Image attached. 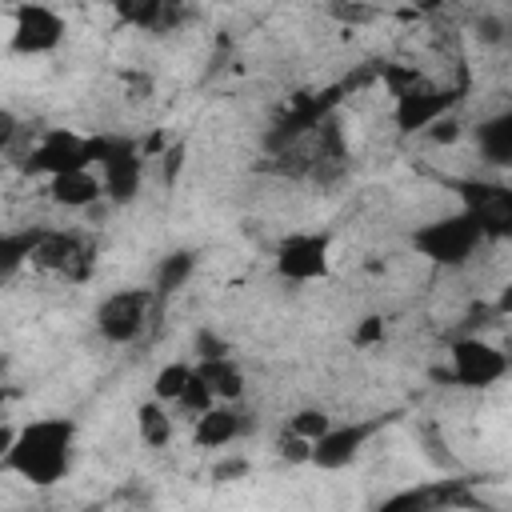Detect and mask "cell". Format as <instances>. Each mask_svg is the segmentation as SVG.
Listing matches in <instances>:
<instances>
[{
  "label": "cell",
  "instance_id": "obj_1",
  "mask_svg": "<svg viewBox=\"0 0 512 512\" xmlns=\"http://www.w3.org/2000/svg\"><path fill=\"white\" fill-rule=\"evenodd\" d=\"M72 460H76V420L36 416L16 428V440L0 456V468L32 488H52L72 472Z\"/></svg>",
  "mask_w": 512,
  "mask_h": 512
},
{
  "label": "cell",
  "instance_id": "obj_2",
  "mask_svg": "<svg viewBox=\"0 0 512 512\" xmlns=\"http://www.w3.org/2000/svg\"><path fill=\"white\" fill-rule=\"evenodd\" d=\"M480 244H488V240L468 208L432 216L412 232V248L436 268H464L480 252Z\"/></svg>",
  "mask_w": 512,
  "mask_h": 512
},
{
  "label": "cell",
  "instance_id": "obj_3",
  "mask_svg": "<svg viewBox=\"0 0 512 512\" xmlns=\"http://www.w3.org/2000/svg\"><path fill=\"white\" fill-rule=\"evenodd\" d=\"M92 168H96V176L104 184V200L120 208V204H132L140 196L148 156L124 132H96V160H92Z\"/></svg>",
  "mask_w": 512,
  "mask_h": 512
},
{
  "label": "cell",
  "instance_id": "obj_4",
  "mask_svg": "<svg viewBox=\"0 0 512 512\" xmlns=\"http://www.w3.org/2000/svg\"><path fill=\"white\" fill-rule=\"evenodd\" d=\"M468 92V76H460L456 84H432L428 76H416L412 84H404L400 92H392V124L412 136L424 132L432 120H440L444 112H452Z\"/></svg>",
  "mask_w": 512,
  "mask_h": 512
},
{
  "label": "cell",
  "instance_id": "obj_5",
  "mask_svg": "<svg viewBox=\"0 0 512 512\" xmlns=\"http://www.w3.org/2000/svg\"><path fill=\"white\" fill-rule=\"evenodd\" d=\"M276 276L288 284H316L332 272V232L324 228H296L284 232L272 248Z\"/></svg>",
  "mask_w": 512,
  "mask_h": 512
},
{
  "label": "cell",
  "instance_id": "obj_6",
  "mask_svg": "<svg viewBox=\"0 0 512 512\" xmlns=\"http://www.w3.org/2000/svg\"><path fill=\"white\" fill-rule=\"evenodd\" d=\"M96 160V132H76V128H48L28 152H24V172L28 176H60L72 168H92Z\"/></svg>",
  "mask_w": 512,
  "mask_h": 512
},
{
  "label": "cell",
  "instance_id": "obj_7",
  "mask_svg": "<svg viewBox=\"0 0 512 512\" xmlns=\"http://www.w3.org/2000/svg\"><path fill=\"white\" fill-rule=\"evenodd\" d=\"M152 304H156L152 288H116V292H108V296L96 304V312H92L100 340H108V344H116V348L136 344V340L144 336V328H148Z\"/></svg>",
  "mask_w": 512,
  "mask_h": 512
},
{
  "label": "cell",
  "instance_id": "obj_8",
  "mask_svg": "<svg viewBox=\"0 0 512 512\" xmlns=\"http://www.w3.org/2000/svg\"><path fill=\"white\" fill-rule=\"evenodd\" d=\"M68 20L44 4V0H24L12 8V28H8V48L16 56H48L64 44Z\"/></svg>",
  "mask_w": 512,
  "mask_h": 512
},
{
  "label": "cell",
  "instance_id": "obj_9",
  "mask_svg": "<svg viewBox=\"0 0 512 512\" xmlns=\"http://www.w3.org/2000/svg\"><path fill=\"white\" fill-rule=\"evenodd\" d=\"M388 420H392V416H368V420H344V424L332 420V424L312 440L308 464L320 468V472H340V468H348V464L368 448V440H372L376 432H384Z\"/></svg>",
  "mask_w": 512,
  "mask_h": 512
},
{
  "label": "cell",
  "instance_id": "obj_10",
  "mask_svg": "<svg viewBox=\"0 0 512 512\" xmlns=\"http://www.w3.org/2000/svg\"><path fill=\"white\" fill-rule=\"evenodd\" d=\"M32 268L40 272H52L60 280H88L92 276V264H96V244L80 232H60V228H44L40 244L32 248Z\"/></svg>",
  "mask_w": 512,
  "mask_h": 512
},
{
  "label": "cell",
  "instance_id": "obj_11",
  "mask_svg": "<svg viewBox=\"0 0 512 512\" xmlns=\"http://www.w3.org/2000/svg\"><path fill=\"white\" fill-rule=\"evenodd\" d=\"M508 376V356L480 340V336H456L448 344V380L460 388H492Z\"/></svg>",
  "mask_w": 512,
  "mask_h": 512
},
{
  "label": "cell",
  "instance_id": "obj_12",
  "mask_svg": "<svg viewBox=\"0 0 512 512\" xmlns=\"http://www.w3.org/2000/svg\"><path fill=\"white\" fill-rule=\"evenodd\" d=\"M340 92H344V84L324 88V92H304V96H296V100L284 108V116L272 124V132H268V148L280 152V148H292V144H300L304 136H312L328 116H336Z\"/></svg>",
  "mask_w": 512,
  "mask_h": 512
},
{
  "label": "cell",
  "instance_id": "obj_13",
  "mask_svg": "<svg viewBox=\"0 0 512 512\" xmlns=\"http://www.w3.org/2000/svg\"><path fill=\"white\" fill-rule=\"evenodd\" d=\"M460 208H468L484 232V240H504L512 236V188L508 184H488V180H460Z\"/></svg>",
  "mask_w": 512,
  "mask_h": 512
},
{
  "label": "cell",
  "instance_id": "obj_14",
  "mask_svg": "<svg viewBox=\"0 0 512 512\" xmlns=\"http://www.w3.org/2000/svg\"><path fill=\"white\" fill-rule=\"evenodd\" d=\"M240 436H244V412H240L236 404L216 400L212 408H204L200 416H192V440H196L200 448L220 452V448L236 444Z\"/></svg>",
  "mask_w": 512,
  "mask_h": 512
},
{
  "label": "cell",
  "instance_id": "obj_15",
  "mask_svg": "<svg viewBox=\"0 0 512 512\" xmlns=\"http://www.w3.org/2000/svg\"><path fill=\"white\" fill-rule=\"evenodd\" d=\"M48 200L68 208V212H84L92 204L104 200V184L96 176V168H72V172H60V176H48Z\"/></svg>",
  "mask_w": 512,
  "mask_h": 512
},
{
  "label": "cell",
  "instance_id": "obj_16",
  "mask_svg": "<svg viewBox=\"0 0 512 512\" xmlns=\"http://www.w3.org/2000/svg\"><path fill=\"white\" fill-rule=\"evenodd\" d=\"M192 372L208 384V392L216 400L240 404V396H244V368L232 360V352H224V356H200V360H192Z\"/></svg>",
  "mask_w": 512,
  "mask_h": 512
},
{
  "label": "cell",
  "instance_id": "obj_17",
  "mask_svg": "<svg viewBox=\"0 0 512 512\" xmlns=\"http://www.w3.org/2000/svg\"><path fill=\"white\" fill-rule=\"evenodd\" d=\"M120 24L140 32H168L180 16V0H112Z\"/></svg>",
  "mask_w": 512,
  "mask_h": 512
},
{
  "label": "cell",
  "instance_id": "obj_18",
  "mask_svg": "<svg viewBox=\"0 0 512 512\" xmlns=\"http://www.w3.org/2000/svg\"><path fill=\"white\" fill-rule=\"evenodd\" d=\"M472 136H476V148H480L484 164H492V168H508L512 164V112L508 108L496 112V116H484L472 128Z\"/></svg>",
  "mask_w": 512,
  "mask_h": 512
},
{
  "label": "cell",
  "instance_id": "obj_19",
  "mask_svg": "<svg viewBox=\"0 0 512 512\" xmlns=\"http://www.w3.org/2000/svg\"><path fill=\"white\" fill-rule=\"evenodd\" d=\"M40 236H44V224L0 228V280H12L32 260V248L40 244Z\"/></svg>",
  "mask_w": 512,
  "mask_h": 512
},
{
  "label": "cell",
  "instance_id": "obj_20",
  "mask_svg": "<svg viewBox=\"0 0 512 512\" xmlns=\"http://www.w3.org/2000/svg\"><path fill=\"white\" fill-rule=\"evenodd\" d=\"M452 504H472L464 496V480H444V484L412 488V492H400V496L384 500V508H452Z\"/></svg>",
  "mask_w": 512,
  "mask_h": 512
},
{
  "label": "cell",
  "instance_id": "obj_21",
  "mask_svg": "<svg viewBox=\"0 0 512 512\" xmlns=\"http://www.w3.org/2000/svg\"><path fill=\"white\" fill-rule=\"evenodd\" d=\"M136 432L148 448H168L172 444V432H176V416L168 412V404H160L156 396L144 400L136 408Z\"/></svg>",
  "mask_w": 512,
  "mask_h": 512
},
{
  "label": "cell",
  "instance_id": "obj_22",
  "mask_svg": "<svg viewBox=\"0 0 512 512\" xmlns=\"http://www.w3.org/2000/svg\"><path fill=\"white\" fill-rule=\"evenodd\" d=\"M192 272H196V252H188V248H176V252L160 256V264H156V284H152V296L160 300V296H172V292H180V288L192 280Z\"/></svg>",
  "mask_w": 512,
  "mask_h": 512
},
{
  "label": "cell",
  "instance_id": "obj_23",
  "mask_svg": "<svg viewBox=\"0 0 512 512\" xmlns=\"http://www.w3.org/2000/svg\"><path fill=\"white\" fill-rule=\"evenodd\" d=\"M188 372H192V360H168V364L152 376V396H156L160 404H172V400L180 396Z\"/></svg>",
  "mask_w": 512,
  "mask_h": 512
},
{
  "label": "cell",
  "instance_id": "obj_24",
  "mask_svg": "<svg viewBox=\"0 0 512 512\" xmlns=\"http://www.w3.org/2000/svg\"><path fill=\"white\" fill-rule=\"evenodd\" d=\"M212 404H216V396L208 392V384H204L196 372H188V380H184L180 396L172 400V408H176L180 416H188V420H192V416H200V412H204V408H212Z\"/></svg>",
  "mask_w": 512,
  "mask_h": 512
},
{
  "label": "cell",
  "instance_id": "obj_25",
  "mask_svg": "<svg viewBox=\"0 0 512 512\" xmlns=\"http://www.w3.org/2000/svg\"><path fill=\"white\" fill-rule=\"evenodd\" d=\"M332 424V416L324 412V408H296L292 416H288V432H296V436H304V440H316L324 428Z\"/></svg>",
  "mask_w": 512,
  "mask_h": 512
},
{
  "label": "cell",
  "instance_id": "obj_26",
  "mask_svg": "<svg viewBox=\"0 0 512 512\" xmlns=\"http://www.w3.org/2000/svg\"><path fill=\"white\" fill-rule=\"evenodd\" d=\"M384 336H388L384 316H364V320H356V328H352V344H356V348H380Z\"/></svg>",
  "mask_w": 512,
  "mask_h": 512
},
{
  "label": "cell",
  "instance_id": "obj_27",
  "mask_svg": "<svg viewBox=\"0 0 512 512\" xmlns=\"http://www.w3.org/2000/svg\"><path fill=\"white\" fill-rule=\"evenodd\" d=\"M276 452H280V460H288V464H308V456H312V440H304V436H296V432H280L276 436Z\"/></svg>",
  "mask_w": 512,
  "mask_h": 512
},
{
  "label": "cell",
  "instance_id": "obj_28",
  "mask_svg": "<svg viewBox=\"0 0 512 512\" xmlns=\"http://www.w3.org/2000/svg\"><path fill=\"white\" fill-rule=\"evenodd\" d=\"M460 132H464V124H460V116H452V112H444L440 120H432V124L424 128V136H428L432 144H456Z\"/></svg>",
  "mask_w": 512,
  "mask_h": 512
},
{
  "label": "cell",
  "instance_id": "obj_29",
  "mask_svg": "<svg viewBox=\"0 0 512 512\" xmlns=\"http://www.w3.org/2000/svg\"><path fill=\"white\" fill-rule=\"evenodd\" d=\"M224 352H232V344H228L224 336H216L212 328H200V332H196V340H192V360H200V356H224Z\"/></svg>",
  "mask_w": 512,
  "mask_h": 512
},
{
  "label": "cell",
  "instance_id": "obj_30",
  "mask_svg": "<svg viewBox=\"0 0 512 512\" xmlns=\"http://www.w3.org/2000/svg\"><path fill=\"white\" fill-rule=\"evenodd\" d=\"M476 36H480L484 44H500V40H504V20H500V16H480Z\"/></svg>",
  "mask_w": 512,
  "mask_h": 512
},
{
  "label": "cell",
  "instance_id": "obj_31",
  "mask_svg": "<svg viewBox=\"0 0 512 512\" xmlns=\"http://www.w3.org/2000/svg\"><path fill=\"white\" fill-rule=\"evenodd\" d=\"M16 132H20V120H16V112H12V108H0V152H8V148H12Z\"/></svg>",
  "mask_w": 512,
  "mask_h": 512
},
{
  "label": "cell",
  "instance_id": "obj_32",
  "mask_svg": "<svg viewBox=\"0 0 512 512\" xmlns=\"http://www.w3.org/2000/svg\"><path fill=\"white\" fill-rule=\"evenodd\" d=\"M164 180L172 184L176 180V172H180V164H184V144H164Z\"/></svg>",
  "mask_w": 512,
  "mask_h": 512
},
{
  "label": "cell",
  "instance_id": "obj_33",
  "mask_svg": "<svg viewBox=\"0 0 512 512\" xmlns=\"http://www.w3.org/2000/svg\"><path fill=\"white\" fill-rule=\"evenodd\" d=\"M328 12L332 16H340V20H368V8H360V4H340V0H328Z\"/></svg>",
  "mask_w": 512,
  "mask_h": 512
},
{
  "label": "cell",
  "instance_id": "obj_34",
  "mask_svg": "<svg viewBox=\"0 0 512 512\" xmlns=\"http://www.w3.org/2000/svg\"><path fill=\"white\" fill-rule=\"evenodd\" d=\"M244 472H248V460H228V464H220L212 476H216V480H232V476H244Z\"/></svg>",
  "mask_w": 512,
  "mask_h": 512
},
{
  "label": "cell",
  "instance_id": "obj_35",
  "mask_svg": "<svg viewBox=\"0 0 512 512\" xmlns=\"http://www.w3.org/2000/svg\"><path fill=\"white\" fill-rule=\"evenodd\" d=\"M12 440H16V428L12 424H0V456L12 448Z\"/></svg>",
  "mask_w": 512,
  "mask_h": 512
},
{
  "label": "cell",
  "instance_id": "obj_36",
  "mask_svg": "<svg viewBox=\"0 0 512 512\" xmlns=\"http://www.w3.org/2000/svg\"><path fill=\"white\" fill-rule=\"evenodd\" d=\"M412 8H420V12H436V8H444V0H408Z\"/></svg>",
  "mask_w": 512,
  "mask_h": 512
},
{
  "label": "cell",
  "instance_id": "obj_37",
  "mask_svg": "<svg viewBox=\"0 0 512 512\" xmlns=\"http://www.w3.org/2000/svg\"><path fill=\"white\" fill-rule=\"evenodd\" d=\"M4 404H8V388L0 384V408H4Z\"/></svg>",
  "mask_w": 512,
  "mask_h": 512
}]
</instances>
